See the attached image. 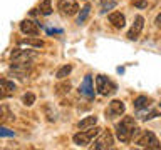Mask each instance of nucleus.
Wrapping results in <instances>:
<instances>
[{"label": "nucleus", "instance_id": "obj_1", "mask_svg": "<svg viewBox=\"0 0 161 150\" xmlns=\"http://www.w3.org/2000/svg\"><path fill=\"white\" fill-rule=\"evenodd\" d=\"M138 135H139V128L136 127V122L133 117H124L121 120V123H118V127H116V137L123 143H128L133 138H138Z\"/></svg>", "mask_w": 161, "mask_h": 150}, {"label": "nucleus", "instance_id": "obj_2", "mask_svg": "<svg viewBox=\"0 0 161 150\" xmlns=\"http://www.w3.org/2000/svg\"><path fill=\"white\" fill-rule=\"evenodd\" d=\"M101 132H103V128H99V127H91L89 130H80L79 133H75L72 140H74V143L75 145H79V147H86V145H89L91 143V140H92L94 137H97V135H101Z\"/></svg>", "mask_w": 161, "mask_h": 150}, {"label": "nucleus", "instance_id": "obj_3", "mask_svg": "<svg viewBox=\"0 0 161 150\" xmlns=\"http://www.w3.org/2000/svg\"><path fill=\"white\" fill-rule=\"evenodd\" d=\"M96 88L99 90L101 95H106V97H108V95H113L118 87H116V83L111 82L108 77H104V75H97V77H96Z\"/></svg>", "mask_w": 161, "mask_h": 150}, {"label": "nucleus", "instance_id": "obj_4", "mask_svg": "<svg viewBox=\"0 0 161 150\" xmlns=\"http://www.w3.org/2000/svg\"><path fill=\"white\" fill-rule=\"evenodd\" d=\"M138 145H139V147H143V148H154V150H159L161 148L159 140L156 138V135L153 132H144L138 138Z\"/></svg>", "mask_w": 161, "mask_h": 150}, {"label": "nucleus", "instance_id": "obj_5", "mask_svg": "<svg viewBox=\"0 0 161 150\" xmlns=\"http://www.w3.org/2000/svg\"><path fill=\"white\" fill-rule=\"evenodd\" d=\"M35 52L32 50H22V48H14L12 52H10V58L14 60V62H29L30 58L35 57Z\"/></svg>", "mask_w": 161, "mask_h": 150}, {"label": "nucleus", "instance_id": "obj_6", "mask_svg": "<svg viewBox=\"0 0 161 150\" xmlns=\"http://www.w3.org/2000/svg\"><path fill=\"white\" fill-rule=\"evenodd\" d=\"M143 27H144V18L141 17V15H138V17L134 18L133 27H131L129 32H128V38H129V40H138V37H139V33H141V30H143Z\"/></svg>", "mask_w": 161, "mask_h": 150}, {"label": "nucleus", "instance_id": "obj_7", "mask_svg": "<svg viewBox=\"0 0 161 150\" xmlns=\"http://www.w3.org/2000/svg\"><path fill=\"white\" fill-rule=\"evenodd\" d=\"M57 5H59V8L62 10L65 15H75L77 10H79V5L75 3L74 0H59Z\"/></svg>", "mask_w": 161, "mask_h": 150}, {"label": "nucleus", "instance_id": "obj_8", "mask_svg": "<svg viewBox=\"0 0 161 150\" xmlns=\"http://www.w3.org/2000/svg\"><path fill=\"white\" fill-rule=\"evenodd\" d=\"M15 92V83L10 82L7 78H2L0 80V98H7V97H12Z\"/></svg>", "mask_w": 161, "mask_h": 150}, {"label": "nucleus", "instance_id": "obj_9", "mask_svg": "<svg viewBox=\"0 0 161 150\" xmlns=\"http://www.w3.org/2000/svg\"><path fill=\"white\" fill-rule=\"evenodd\" d=\"M113 147V133L104 130L101 132V138L94 143V148H111Z\"/></svg>", "mask_w": 161, "mask_h": 150}, {"label": "nucleus", "instance_id": "obj_10", "mask_svg": "<svg viewBox=\"0 0 161 150\" xmlns=\"http://www.w3.org/2000/svg\"><path fill=\"white\" fill-rule=\"evenodd\" d=\"M79 92L86 95L87 98H92L94 97V88H92V78H91V75H86L84 80H82V83H80V87H79Z\"/></svg>", "mask_w": 161, "mask_h": 150}, {"label": "nucleus", "instance_id": "obj_11", "mask_svg": "<svg viewBox=\"0 0 161 150\" xmlns=\"http://www.w3.org/2000/svg\"><path fill=\"white\" fill-rule=\"evenodd\" d=\"M20 30H22V33L25 35H39V27H37V23L32 22V20H22L20 22Z\"/></svg>", "mask_w": 161, "mask_h": 150}, {"label": "nucleus", "instance_id": "obj_12", "mask_svg": "<svg viewBox=\"0 0 161 150\" xmlns=\"http://www.w3.org/2000/svg\"><path fill=\"white\" fill-rule=\"evenodd\" d=\"M109 22L113 23L116 28H123L126 25V18L121 12H111L109 13Z\"/></svg>", "mask_w": 161, "mask_h": 150}, {"label": "nucleus", "instance_id": "obj_13", "mask_svg": "<svg viewBox=\"0 0 161 150\" xmlns=\"http://www.w3.org/2000/svg\"><path fill=\"white\" fill-rule=\"evenodd\" d=\"M126 112V105L121 100H113L109 103V115H123Z\"/></svg>", "mask_w": 161, "mask_h": 150}, {"label": "nucleus", "instance_id": "obj_14", "mask_svg": "<svg viewBox=\"0 0 161 150\" xmlns=\"http://www.w3.org/2000/svg\"><path fill=\"white\" fill-rule=\"evenodd\" d=\"M151 103H153V100H151L149 97H146V95H139V97H136V98H134V102H133V105H134V108H136V110L148 108Z\"/></svg>", "mask_w": 161, "mask_h": 150}, {"label": "nucleus", "instance_id": "obj_15", "mask_svg": "<svg viewBox=\"0 0 161 150\" xmlns=\"http://www.w3.org/2000/svg\"><path fill=\"white\" fill-rule=\"evenodd\" d=\"M96 123H97V117H96V115H89V117H84L79 122V128L80 130H87L91 127H94Z\"/></svg>", "mask_w": 161, "mask_h": 150}, {"label": "nucleus", "instance_id": "obj_16", "mask_svg": "<svg viewBox=\"0 0 161 150\" xmlns=\"http://www.w3.org/2000/svg\"><path fill=\"white\" fill-rule=\"evenodd\" d=\"M39 8H40V13L42 15H50L52 13V0H42Z\"/></svg>", "mask_w": 161, "mask_h": 150}, {"label": "nucleus", "instance_id": "obj_17", "mask_svg": "<svg viewBox=\"0 0 161 150\" xmlns=\"http://www.w3.org/2000/svg\"><path fill=\"white\" fill-rule=\"evenodd\" d=\"M20 45H29V47L40 48V47H44V42L40 38H25V40H20Z\"/></svg>", "mask_w": 161, "mask_h": 150}, {"label": "nucleus", "instance_id": "obj_18", "mask_svg": "<svg viewBox=\"0 0 161 150\" xmlns=\"http://www.w3.org/2000/svg\"><path fill=\"white\" fill-rule=\"evenodd\" d=\"M72 72V65H64V67H60L59 70H57V73H55V77L57 78H65V77H69V73Z\"/></svg>", "mask_w": 161, "mask_h": 150}, {"label": "nucleus", "instance_id": "obj_19", "mask_svg": "<svg viewBox=\"0 0 161 150\" xmlns=\"http://www.w3.org/2000/svg\"><path fill=\"white\" fill-rule=\"evenodd\" d=\"M70 90V83L69 82H60L55 85V93L57 95H64V93H67Z\"/></svg>", "mask_w": 161, "mask_h": 150}, {"label": "nucleus", "instance_id": "obj_20", "mask_svg": "<svg viewBox=\"0 0 161 150\" xmlns=\"http://www.w3.org/2000/svg\"><path fill=\"white\" fill-rule=\"evenodd\" d=\"M91 12V5H86L84 8H80V13H79V17H77V23L79 25H82L86 22V18H87V15Z\"/></svg>", "mask_w": 161, "mask_h": 150}, {"label": "nucleus", "instance_id": "obj_21", "mask_svg": "<svg viewBox=\"0 0 161 150\" xmlns=\"http://www.w3.org/2000/svg\"><path fill=\"white\" fill-rule=\"evenodd\" d=\"M22 102L24 105H27V107H32V105L35 103V95L34 93H24V97H22Z\"/></svg>", "mask_w": 161, "mask_h": 150}, {"label": "nucleus", "instance_id": "obj_22", "mask_svg": "<svg viewBox=\"0 0 161 150\" xmlns=\"http://www.w3.org/2000/svg\"><path fill=\"white\" fill-rule=\"evenodd\" d=\"M0 117H2V120H7V118H10L12 117V113H10V108H8V105H2L0 107Z\"/></svg>", "mask_w": 161, "mask_h": 150}, {"label": "nucleus", "instance_id": "obj_23", "mask_svg": "<svg viewBox=\"0 0 161 150\" xmlns=\"http://www.w3.org/2000/svg\"><path fill=\"white\" fill-rule=\"evenodd\" d=\"M0 137H14V130H8L5 127H0Z\"/></svg>", "mask_w": 161, "mask_h": 150}, {"label": "nucleus", "instance_id": "obj_24", "mask_svg": "<svg viewBox=\"0 0 161 150\" xmlns=\"http://www.w3.org/2000/svg\"><path fill=\"white\" fill-rule=\"evenodd\" d=\"M158 115H159V112H158V110H151V112H148V113H146L144 117H143V120H151V118L158 117Z\"/></svg>", "mask_w": 161, "mask_h": 150}, {"label": "nucleus", "instance_id": "obj_25", "mask_svg": "<svg viewBox=\"0 0 161 150\" xmlns=\"http://www.w3.org/2000/svg\"><path fill=\"white\" fill-rule=\"evenodd\" d=\"M134 7L146 8V7H148V2H146V0H134Z\"/></svg>", "mask_w": 161, "mask_h": 150}, {"label": "nucleus", "instance_id": "obj_26", "mask_svg": "<svg viewBox=\"0 0 161 150\" xmlns=\"http://www.w3.org/2000/svg\"><path fill=\"white\" fill-rule=\"evenodd\" d=\"M113 7H116V2H109L108 5H104V7H103V10H101V12L104 13V12H108L109 8H113Z\"/></svg>", "mask_w": 161, "mask_h": 150}, {"label": "nucleus", "instance_id": "obj_27", "mask_svg": "<svg viewBox=\"0 0 161 150\" xmlns=\"http://www.w3.org/2000/svg\"><path fill=\"white\" fill-rule=\"evenodd\" d=\"M154 23L158 25V27H161V13L158 15V17H156V20H154Z\"/></svg>", "mask_w": 161, "mask_h": 150}, {"label": "nucleus", "instance_id": "obj_28", "mask_svg": "<svg viewBox=\"0 0 161 150\" xmlns=\"http://www.w3.org/2000/svg\"><path fill=\"white\" fill-rule=\"evenodd\" d=\"M0 122H3V120H2V117H0Z\"/></svg>", "mask_w": 161, "mask_h": 150}]
</instances>
